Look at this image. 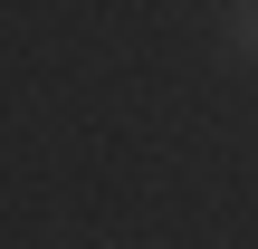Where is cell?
<instances>
[{
  "label": "cell",
  "mask_w": 258,
  "mask_h": 249,
  "mask_svg": "<svg viewBox=\"0 0 258 249\" xmlns=\"http://www.w3.org/2000/svg\"><path fill=\"white\" fill-rule=\"evenodd\" d=\"M220 38H230V58H249V67H258V0H230Z\"/></svg>",
  "instance_id": "cell-1"
}]
</instances>
